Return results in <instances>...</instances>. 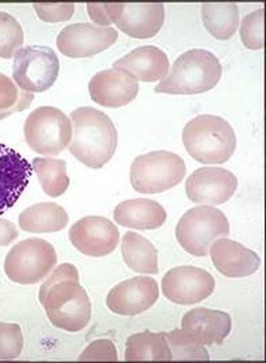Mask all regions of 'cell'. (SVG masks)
I'll return each mask as SVG.
<instances>
[{
	"instance_id": "6da1fadb",
	"label": "cell",
	"mask_w": 266,
	"mask_h": 363,
	"mask_svg": "<svg viewBox=\"0 0 266 363\" xmlns=\"http://www.w3.org/2000/svg\"><path fill=\"white\" fill-rule=\"evenodd\" d=\"M39 300L51 323L66 332H80L91 320L92 306L88 294L79 282L73 264H61L40 286Z\"/></svg>"
},
{
	"instance_id": "7a4b0ae2",
	"label": "cell",
	"mask_w": 266,
	"mask_h": 363,
	"mask_svg": "<svg viewBox=\"0 0 266 363\" xmlns=\"http://www.w3.org/2000/svg\"><path fill=\"white\" fill-rule=\"evenodd\" d=\"M73 138L69 150L73 157L92 169L105 167L114 156L118 134L110 117L95 108H79L70 114Z\"/></svg>"
},
{
	"instance_id": "3957f363",
	"label": "cell",
	"mask_w": 266,
	"mask_h": 363,
	"mask_svg": "<svg viewBox=\"0 0 266 363\" xmlns=\"http://www.w3.org/2000/svg\"><path fill=\"white\" fill-rule=\"evenodd\" d=\"M219 58L202 48L190 50L175 61L172 70L156 87L158 94L195 95L213 90L221 80Z\"/></svg>"
},
{
	"instance_id": "277c9868",
	"label": "cell",
	"mask_w": 266,
	"mask_h": 363,
	"mask_svg": "<svg viewBox=\"0 0 266 363\" xmlns=\"http://www.w3.org/2000/svg\"><path fill=\"white\" fill-rule=\"evenodd\" d=\"M183 143L188 155L198 162L224 164L236 150V135L226 120L200 114L184 127Z\"/></svg>"
},
{
	"instance_id": "5b68a950",
	"label": "cell",
	"mask_w": 266,
	"mask_h": 363,
	"mask_svg": "<svg viewBox=\"0 0 266 363\" xmlns=\"http://www.w3.org/2000/svg\"><path fill=\"white\" fill-rule=\"evenodd\" d=\"M229 235V222L225 213L210 205L187 211L176 226V238L183 250L203 257L219 238Z\"/></svg>"
},
{
	"instance_id": "8992f818",
	"label": "cell",
	"mask_w": 266,
	"mask_h": 363,
	"mask_svg": "<svg viewBox=\"0 0 266 363\" xmlns=\"http://www.w3.org/2000/svg\"><path fill=\"white\" fill-rule=\"evenodd\" d=\"M185 171L184 160L176 153L156 150L134 159L131 183L137 193L159 194L183 182Z\"/></svg>"
},
{
	"instance_id": "52a82bcc",
	"label": "cell",
	"mask_w": 266,
	"mask_h": 363,
	"mask_svg": "<svg viewBox=\"0 0 266 363\" xmlns=\"http://www.w3.org/2000/svg\"><path fill=\"white\" fill-rule=\"evenodd\" d=\"M23 135L33 152L43 156H58L71 142V120L57 108L40 106L28 116Z\"/></svg>"
},
{
	"instance_id": "ba28073f",
	"label": "cell",
	"mask_w": 266,
	"mask_h": 363,
	"mask_svg": "<svg viewBox=\"0 0 266 363\" xmlns=\"http://www.w3.org/2000/svg\"><path fill=\"white\" fill-rule=\"evenodd\" d=\"M58 262L55 248L42 238H28L13 247L4 260V272L20 285H35L47 278Z\"/></svg>"
},
{
	"instance_id": "9c48e42d",
	"label": "cell",
	"mask_w": 266,
	"mask_h": 363,
	"mask_svg": "<svg viewBox=\"0 0 266 363\" xmlns=\"http://www.w3.org/2000/svg\"><path fill=\"white\" fill-rule=\"evenodd\" d=\"M59 74V60L47 45H26L17 51L13 62V79L25 92H45Z\"/></svg>"
},
{
	"instance_id": "30bf717a",
	"label": "cell",
	"mask_w": 266,
	"mask_h": 363,
	"mask_svg": "<svg viewBox=\"0 0 266 363\" xmlns=\"http://www.w3.org/2000/svg\"><path fill=\"white\" fill-rule=\"evenodd\" d=\"M110 23L133 39L154 38L165 23L162 3H105Z\"/></svg>"
},
{
	"instance_id": "8fae6325",
	"label": "cell",
	"mask_w": 266,
	"mask_h": 363,
	"mask_svg": "<svg viewBox=\"0 0 266 363\" xmlns=\"http://www.w3.org/2000/svg\"><path fill=\"white\" fill-rule=\"evenodd\" d=\"M216 288L214 277L194 266H180L165 274L162 294L180 306L197 304L213 295Z\"/></svg>"
},
{
	"instance_id": "7c38bea8",
	"label": "cell",
	"mask_w": 266,
	"mask_h": 363,
	"mask_svg": "<svg viewBox=\"0 0 266 363\" xmlns=\"http://www.w3.org/2000/svg\"><path fill=\"white\" fill-rule=\"evenodd\" d=\"M118 40L114 28H102L93 23H71L64 28L57 39L61 54L69 58H88L110 48Z\"/></svg>"
},
{
	"instance_id": "4fadbf2b",
	"label": "cell",
	"mask_w": 266,
	"mask_h": 363,
	"mask_svg": "<svg viewBox=\"0 0 266 363\" xmlns=\"http://www.w3.org/2000/svg\"><path fill=\"white\" fill-rule=\"evenodd\" d=\"M69 238L73 247L83 255L103 257L117 250L120 231L108 218L87 216L70 227Z\"/></svg>"
},
{
	"instance_id": "5bb4252c",
	"label": "cell",
	"mask_w": 266,
	"mask_h": 363,
	"mask_svg": "<svg viewBox=\"0 0 266 363\" xmlns=\"http://www.w3.org/2000/svg\"><path fill=\"white\" fill-rule=\"evenodd\" d=\"M238 189V178L220 167H203L194 171L185 182L187 197L203 205L225 204Z\"/></svg>"
},
{
	"instance_id": "9a60e30c",
	"label": "cell",
	"mask_w": 266,
	"mask_h": 363,
	"mask_svg": "<svg viewBox=\"0 0 266 363\" xmlns=\"http://www.w3.org/2000/svg\"><path fill=\"white\" fill-rule=\"evenodd\" d=\"M159 297V286L150 277H133L115 285L106 304L117 315L132 317L150 310Z\"/></svg>"
},
{
	"instance_id": "2e32d148",
	"label": "cell",
	"mask_w": 266,
	"mask_h": 363,
	"mask_svg": "<svg viewBox=\"0 0 266 363\" xmlns=\"http://www.w3.org/2000/svg\"><path fill=\"white\" fill-rule=\"evenodd\" d=\"M32 164L10 146L0 142V215H4L21 199L28 187Z\"/></svg>"
},
{
	"instance_id": "e0dca14e",
	"label": "cell",
	"mask_w": 266,
	"mask_h": 363,
	"mask_svg": "<svg viewBox=\"0 0 266 363\" xmlns=\"http://www.w3.org/2000/svg\"><path fill=\"white\" fill-rule=\"evenodd\" d=\"M88 89L93 102L115 109L132 102L137 96L139 83L122 70L106 69L91 79Z\"/></svg>"
},
{
	"instance_id": "ac0fdd59",
	"label": "cell",
	"mask_w": 266,
	"mask_h": 363,
	"mask_svg": "<svg viewBox=\"0 0 266 363\" xmlns=\"http://www.w3.org/2000/svg\"><path fill=\"white\" fill-rule=\"evenodd\" d=\"M181 330L200 345H220L231 335L232 319L220 310L200 307L183 317Z\"/></svg>"
},
{
	"instance_id": "d6986e66",
	"label": "cell",
	"mask_w": 266,
	"mask_h": 363,
	"mask_svg": "<svg viewBox=\"0 0 266 363\" xmlns=\"http://www.w3.org/2000/svg\"><path fill=\"white\" fill-rule=\"evenodd\" d=\"M209 252L217 272L228 278L250 277L261 266V259L255 252L225 237L214 241Z\"/></svg>"
},
{
	"instance_id": "ffe728a7",
	"label": "cell",
	"mask_w": 266,
	"mask_h": 363,
	"mask_svg": "<svg viewBox=\"0 0 266 363\" xmlns=\"http://www.w3.org/2000/svg\"><path fill=\"white\" fill-rule=\"evenodd\" d=\"M114 69L128 73L136 80L154 83L168 76L169 58L156 45H143L115 61Z\"/></svg>"
},
{
	"instance_id": "44dd1931",
	"label": "cell",
	"mask_w": 266,
	"mask_h": 363,
	"mask_svg": "<svg viewBox=\"0 0 266 363\" xmlns=\"http://www.w3.org/2000/svg\"><path fill=\"white\" fill-rule=\"evenodd\" d=\"M166 218L165 208L149 199L127 200L114 209V220L134 230H156L165 225Z\"/></svg>"
},
{
	"instance_id": "7402d4cb",
	"label": "cell",
	"mask_w": 266,
	"mask_h": 363,
	"mask_svg": "<svg viewBox=\"0 0 266 363\" xmlns=\"http://www.w3.org/2000/svg\"><path fill=\"white\" fill-rule=\"evenodd\" d=\"M18 225L26 233H57L69 225V215L61 205L42 203L23 211L18 218Z\"/></svg>"
},
{
	"instance_id": "603a6c76",
	"label": "cell",
	"mask_w": 266,
	"mask_h": 363,
	"mask_svg": "<svg viewBox=\"0 0 266 363\" xmlns=\"http://www.w3.org/2000/svg\"><path fill=\"white\" fill-rule=\"evenodd\" d=\"M122 257L129 269L140 274L156 275L159 272L158 250L144 237L128 231L122 237Z\"/></svg>"
},
{
	"instance_id": "cb8c5ba5",
	"label": "cell",
	"mask_w": 266,
	"mask_h": 363,
	"mask_svg": "<svg viewBox=\"0 0 266 363\" xmlns=\"http://www.w3.org/2000/svg\"><path fill=\"white\" fill-rule=\"evenodd\" d=\"M202 20L210 35L219 40H228L239 28V7L236 3H204Z\"/></svg>"
},
{
	"instance_id": "d4e9b609",
	"label": "cell",
	"mask_w": 266,
	"mask_h": 363,
	"mask_svg": "<svg viewBox=\"0 0 266 363\" xmlns=\"http://www.w3.org/2000/svg\"><path fill=\"white\" fill-rule=\"evenodd\" d=\"M125 361H172V352L165 339V333L141 332L127 340Z\"/></svg>"
},
{
	"instance_id": "484cf974",
	"label": "cell",
	"mask_w": 266,
	"mask_h": 363,
	"mask_svg": "<svg viewBox=\"0 0 266 363\" xmlns=\"http://www.w3.org/2000/svg\"><path fill=\"white\" fill-rule=\"evenodd\" d=\"M32 168L47 196L57 199L66 193L70 181L67 177L66 162L64 160L37 157L33 159Z\"/></svg>"
},
{
	"instance_id": "4316f807",
	"label": "cell",
	"mask_w": 266,
	"mask_h": 363,
	"mask_svg": "<svg viewBox=\"0 0 266 363\" xmlns=\"http://www.w3.org/2000/svg\"><path fill=\"white\" fill-rule=\"evenodd\" d=\"M33 94L18 89L8 76L0 73V120L26 111L33 102Z\"/></svg>"
},
{
	"instance_id": "83f0119b",
	"label": "cell",
	"mask_w": 266,
	"mask_h": 363,
	"mask_svg": "<svg viewBox=\"0 0 266 363\" xmlns=\"http://www.w3.org/2000/svg\"><path fill=\"white\" fill-rule=\"evenodd\" d=\"M165 339L172 352V361H209V352L204 345L190 339L183 330L165 333Z\"/></svg>"
},
{
	"instance_id": "f1b7e54d",
	"label": "cell",
	"mask_w": 266,
	"mask_h": 363,
	"mask_svg": "<svg viewBox=\"0 0 266 363\" xmlns=\"http://www.w3.org/2000/svg\"><path fill=\"white\" fill-rule=\"evenodd\" d=\"M23 30L11 14L0 11V58L10 60L23 45Z\"/></svg>"
},
{
	"instance_id": "f546056e",
	"label": "cell",
	"mask_w": 266,
	"mask_h": 363,
	"mask_svg": "<svg viewBox=\"0 0 266 363\" xmlns=\"http://www.w3.org/2000/svg\"><path fill=\"white\" fill-rule=\"evenodd\" d=\"M23 348V329L17 323L0 322V361L17 359Z\"/></svg>"
},
{
	"instance_id": "4dcf8cb0",
	"label": "cell",
	"mask_w": 266,
	"mask_h": 363,
	"mask_svg": "<svg viewBox=\"0 0 266 363\" xmlns=\"http://www.w3.org/2000/svg\"><path fill=\"white\" fill-rule=\"evenodd\" d=\"M241 38L250 50H261L264 47V9H258L244 17Z\"/></svg>"
},
{
	"instance_id": "1f68e13d",
	"label": "cell",
	"mask_w": 266,
	"mask_h": 363,
	"mask_svg": "<svg viewBox=\"0 0 266 363\" xmlns=\"http://www.w3.org/2000/svg\"><path fill=\"white\" fill-rule=\"evenodd\" d=\"M80 362H91V361H106V362H117L118 354L114 342L108 339L92 341L84 352L79 358Z\"/></svg>"
},
{
	"instance_id": "d6a6232c",
	"label": "cell",
	"mask_w": 266,
	"mask_h": 363,
	"mask_svg": "<svg viewBox=\"0 0 266 363\" xmlns=\"http://www.w3.org/2000/svg\"><path fill=\"white\" fill-rule=\"evenodd\" d=\"M33 9L39 18L45 23H64L70 20L74 13V4L71 3H36L33 4Z\"/></svg>"
},
{
	"instance_id": "836d02e7",
	"label": "cell",
	"mask_w": 266,
	"mask_h": 363,
	"mask_svg": "<svg viewBox=\"0 0 266 363\" xmlns=\"http://www.w3.org/2000/svg\"><path fill=\"white\" fill-rule=\"evenodd\" d=\"M88 14L91 16V20L96 23V26H102V28H110V21L106 13V6L105 3L98 4V3H89L87 6Z\"/></svg>"
},
{
	"instance_id": "e575fe53",
	"label": "cell",
	"mask_w": 266,
	"mask_h": 363,
	"mask_svg": "<svg viewBox=\"0 0 266 363\" xmlns=\"http://www.w3.org/2000/svg\"><path fill=\"white\" fill-rule=\"evenodd\" d=\"M18 238V228L6 219H0V247H7Z\"/></svg>"
}]
</instances>
